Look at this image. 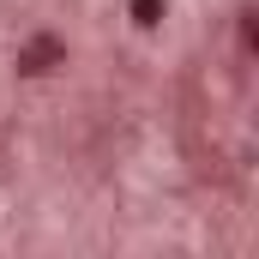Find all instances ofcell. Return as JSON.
<instances>
[{"instance_id":"cell-1","label":"cell","mask_w":259,"mask_h":259,"mask_svg":"<svg viewBox=\"0 0 259 259\" xmlns=\"http://www.w3.org/2000/svg\"><path fill=\"white\" fill-rule=\"evenodd\" d=\"M61 61H66V42H61V36H49V30L30 36V42L18 49V72H30V78H36V72H55Z\"/></svg>"},{"instance_id":"cell-2","label":"cell","mask_w":259,"mask_h":259,"mask_svg":"<svg viewBox=\"0 0 259 259\" xmlns=\"http://www.w3.org/2000/svg\"><path fill=\"white\" fill-rule=\"evenodd\" d=\"M133 24L139 30H157L163 24V0H133Z\"/></svg>"}]
</instances>
